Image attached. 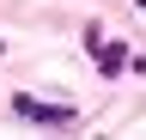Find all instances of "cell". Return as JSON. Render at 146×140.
Returning a JSON list of instances; mask_svg holds the SVG:
<instances>
[{
  "label": "cell",
  "mask_w": 146,
  "mask_h": 140,
  "mask_svg": "<svg viewBox=\"0 0 146 140\" xmlns=\"http://www.w3.org/2000/svg\"><path fill=\"white\" fill-rule=\"evenodd\" d=\"M12 110L31 116V122H55V128H67V122H73V110H61V104H36V98H12Z\"/></svg>",
  "instance_id": "1"
},
{
  "label": "cell",
  "mask_w": 146,
  "mask_h": 140,
  "mask_svg": "<svg viewBox=\"0 0 146 140\" xmlns=\"http://www.w3.org/2000/svg\"><path fill=\"white\" fill-rule=\"evenodd\" d=\"M128 55H122V43H98V73H122Z\"/></svg>",
  "instance_id": "2"
}]
</instances>
